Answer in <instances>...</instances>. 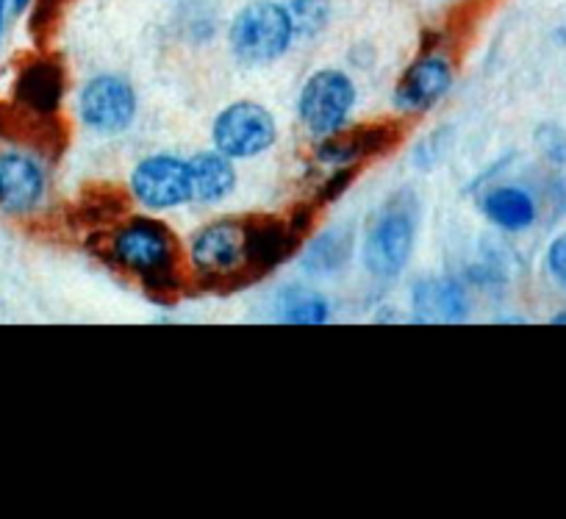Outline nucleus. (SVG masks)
I'll return each mask as SVG.
<instances>
[{"label":"nucleus","mask_w":566,"mask_h":519,"mask_svg":"<svg viewBox=\"0 0 566 519\" xmlns=\"http://www.w3.org/2000/svg\"><path fill=\"white\" fill-rule=\"evenodd\" d=\"M29 3L31 0H9V7H12L14 12H25V9H29Z\"/></svg>","instance_id":"obj_19"},{"label":"nucleus","mask_w":566,"mask_h":519,"mask_svg":"<svg viewBox=\"0 0 566 519\" xmlns=\"http://www.w3.org/2000/svg\"><path fill=\"white\" fill-rule=\"evenodd\" d=\"M275 117L261 103L239 101L222 108L211 128V142L228 158H253L275 145Z\"/></svg>","instance_id":"obj_4"},{"label":"nucleus","mask_w":566,"mask_h":519,"mask_svg":"<svg viewBox=\"0 0 566 519\" xmlns=\"http://www.w3.org/2000/svg\"><path fill=\"white\" fill-rule=\"evenodd\" d=\"M413 250V220L408 211L391 209L375 220L364 242L367 270L378 278H397Z\"/></svg>","instance_id":"obj_8"},{"label":"nucleus","mask_w":566,"mask_h":519,"mask_svg":"<svg viewBox=\"0 0 566 519\" xmlns=\"http://www.w3.org/2000/svg\"><path fill=\"white\" fill-rule=\"evenodd\" d=\"M7 12H9V0H0V37H3V25H7Z\"/></svg>","instance_id":"obj_18"},{"label":"nucleus","mask_w":566,"mask_h":519,"mask_svg":"<svg viewBox=\"0 0 566 519\" xmlns=\"http://www.w3.org/2000/svg\"><path fill=\"white\" fill-rule=\"evenodd\" d=\"M481 209L486 215V220L503 228V231H525V228H531L536 222V204L520 187L492 189L481 200Z\"/></svg>","instance_id":"obj_12"},{"label":"nucleus","mask_w":566,"mask_h":519,"mask_svg":"<svg viewBox=\"0 0 566 519\" xmlns=\"http://www.w3.org/2000/svg\"><path fill=\"white\" fill-rule=\"evenodd\" d=\"M295 23L290 9L275 0H253L233 18L228 42L239 62L244 64H272L290 51L295 42Z\"/></svg>","instance_id":"obj_1"},{"label":"nucleus","mask_w":566,"mask_h":519,"mask_svg":"<svg viewBox=\"0 0 566 519\" xmlns=\"http://www.w3.org/2000/svg\"><path fill=\"white\" fill-rule=\"evenodd\" d=\"M453 84V68L444 56H422L406 70L395 92L397 106L406 112H428L448 95Z\"/></svg>","instance_id":"obj_10"},{"label":"nucleus","mask_w":566,"mask_h":519,"mask_svg":"<svg viewBox=\"0 0 566 519\" xmlns=\"http://www.w3.org/2000/svg\"><path fill=\"white\" fill-rule=\"evenodd\" d=\"M413 305L424 320L453 322L467 316V294L461 283L448 281V278H433V281H422L413 289Z\"/></svg>","instance_id":"obj_13"},{"label":"nucleus","mask_w":566,"mask_h":519,"mask_svg":"<svg viewBox=\"0 0 566 519\" xmlns=\"http://www.w3.org/2000/svg\"><path fill=\"white\" fill-rule=\"evenodd\" d=\"M547 267L553 272L555 281L566 283V233H560L547 250Z\"/></svg>","instance_id":"obj_17"},{"label":"nucleus","mask_w":566,"mask_h":519,"mask_svg":"<svg viewBox=\"0 0 566 519\" xmlns=\"http://www.w3.org/2000/svg\"><path fill=\"white\" fill-rule=\"evenodd\" d=\"M538 142H542L544 153H547L553 162H566V136L560 134L558 128H553V125H544V128L538 131Z\"/></svg>","instance_id":"obj_16"},{"label":"nucleus","mask_w":566,"mask_h":519,"mask_svg":"<svg viewBox=\"0 0 566 519\" xmlns=\"http://www.w3.org/2000/svg\"><path fill=\"white\" fill-rule=\"evenodd\" d=\"M555 322H560V325H564V322H566V314H558V316H555Z\"/></svg>","instance_id":"obj_20"},{"label":"nucleus","mask_w":566,"mask_h":519,"mask_svg":"<svg viewBox=\"0 0 566 519\" xmlns=\"http://www.w3.org/2000/svg\"><path fill=\"white\" fill-rule=\"evenodd\" d=\"M192 261L203 276L220 278L239 272L253 261V233L242 222H211L195 237Z\"/></svg>","instance_id":"obj_7"},{"label":"nucleus","mask_w":566,"mask_h":519,"mask_svg":"<svg viewBox=\"0 0 566 519\" xmlns=\"http://www.w3.org/2000/svg\"><path fill=\"white\" fill-rule=\"evenodd\" d=\"M233 158L214 150L198 153L189 158V173H192V200L200 204H217L228 198L237 187V173H233Z\"/></svg>","instance_id":"obj_11"},{"label":"nucleus","mask_w":566,"mask_h":519,"mask_svg":"<svg viewBox=\"0 0 566 519\" xmlns=\"http://www.w3.org/2000/svg\"><path fill=\"white\" fill-rule=\"evenodd\" d=\"M281 320L295 322V325H319L331 316L328 303L325 298H319L312 289H286L281 294V309H277Z\"/></svg>","instance_id":"obj_14"},{"label":"nucleus","mask_w":566,"mask_h":519,"mask_svg":"<svg viewBox=\"0 0 566 519\" xmlns=\"http://www.w3.org/2000/svg\"><path fill=\"white\" fill-rule=\"evenodd\" d=\"M356 106V84L342 70H319L303 84L297 117L314 136L339 134Z\"/></svg>","instance_id":"obj_2"},{"label":"nucleus","mask_w":566,"mask_h":519,"mask_svg":"<svg viewBox=\"0 0 566 519\" xmlns=\"http://www.w3.org/2000/svg\"><path fill=\"white\" fill-rule=\"evenodd\" d=\"M112 256L145 281H161L176 264V242L156 220H134L112 239Z\"/></svg>","instance_id":"obj_3"},{"label":"nucleus","mask_w":566,"mask_h":519,"mask_svg":"<svg viewBox=\"0 0 566 519\" xmlns=\"http://www.w3.org/2000/svg\"><path fill=\"white\" fill-rule=\"evenodd\" d=\"M78 114L97 134H119L136 117V92L119 75H95L78 95Z\"/></svg>","instance_id":"obj_6"},{"label":"nucleus","mask_w":566,"mask_h":519,"mask_svg":"<svg viewBox=\"0 0 566 519\" xmlns=\"http://www.w3.org/2000/svg\"><path fill=\"white\" fill-rule=\"evenodd\" d=\"M48 189L45 169L31 156L18 150L0 153V211L29 215L42 204Z\"/></svg>","instance_id":"obj_9"},{"label":"nucleus","mask_w":566,"mask_h":519,"mask_svg":"<svg viewBox=\"0 0 566 519\" xmlns=\"http://www.w3.org/2000/svg\"><path fill=\"white\" fill-rule=\"evenodd\" d=\"M130 193L145 209L165 211L192 200L189 162L176 156L142 158L130 173Z\"/></svg>","instance_id":"obj_5"},{"label":"nucleus","mask_w":566,"mask_h":519,"mask_svg":"<svg viewBox=\"0 0 566 519\" xmlns=\"http://www.w3.org/2000/svg\"><path fill=\"white\" fill-rule=\"evenodd\" d=\"M290 14L295 34L314 40L331 20V0H290Z\"/></svg>","instance_id":"obj_15"}]
</instances>
